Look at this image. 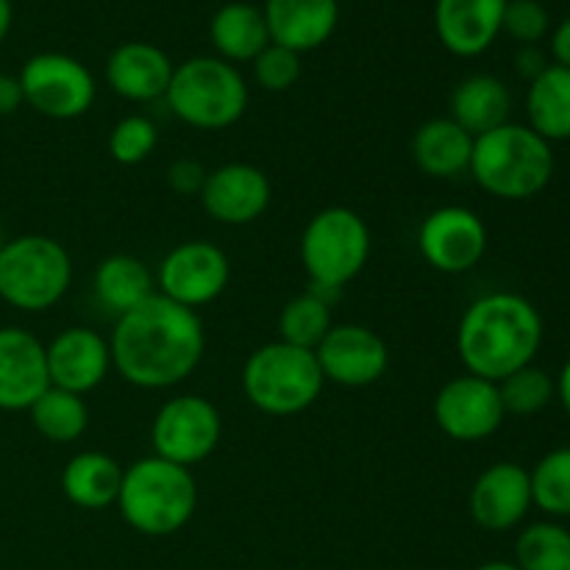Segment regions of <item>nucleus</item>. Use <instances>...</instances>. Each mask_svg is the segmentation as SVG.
<instances>
[{
    "mask_svg": "<svg viewBox=\"0 0 570 570\" xmlns=\"http://www.w3.org/2000/svg\"><path fill=\"white\" fill-rule=\"evenodd\" d=\"M271 42L295 53H309L332 39L340 22L337 0H265Z\"/></svg>",
    "mask_w": 570,
    "mask_h": 570,
    "instance_id": "nucleus-21",
    "label": "nucleus"
},
{
    "mask_svg": "<svg viewBox=\"0 0 570 570\" xmlns=\"http://www.w3.org/2000/svg\"><path fill=\"white\" fill-rule=\"evenodd\" d=\"M549 65L551 61L546 59V53L538 48V45H521V50L515 53V70L521 72L527 81H534V78H538Z\"/></svg>",
    "mask_w": 570,
    "mask_h": 570,
    "instance_id": "nucleus-37",
    "label": "nucleus"
},
{
    "mask_svg": "<svg viewBox=\"0 0 570 570\" xmlns=\"http://www.w3.org/2000/svg\"><path fill=\"white\" fill-rule=\"evenodd\" d=\"M209 39L212 48L217 50V59L234 67L254 61L271 45L265 11L245 0H232L212 14Z\"/></svg>",
    "mask_w": 570,
    "mask_h": 570,
    "instance_id": "nucleus-23",
    "label": "nucleus"
},
{
    "mask_svg": "<svg viewBox=\"0 0 570 570\" xmlns=\"http://www.w3.org/2000/svg\"><path fill=\"white\" fill-rule=\"evenodd\" d=\"M50 387L45 343L20 326L0 328V410L28 412Z\"/></svg>",
    "mask_w": 570,
    "mask_h": 570,
    "instance_id": "nucleus-18",
    "label": "nucleus"
},
{
    "mask_svg": "<svg viewBox=\"0 0 570 570\" xmlns=\"http://www.w3.org/2000/svg\"><path fill=\"white\" fill-rule=\"evenodd\" d=\"M11 22H14V6H11V0H0V45L9 37Z\"/></svg>",
    "mask_w": 570,
    "mask_h": 570,
    "instance_id": "nucleus-41",
    "label": "nucleus"
},
{
    "mask_svg": "<svg viewBox=\"0 0 570 570\" xmlns=\"http://www.w3.org/2000/svg\"><path fill=\"white\" fill-rule=\"evenodd\" d=\"M159 145V131H156L154 120L145 115H126L111 126L106 148L117 165H142Z\"/></svg>",
    "mask_w": 570,
    "mask_h": 570,
    "instance_id": "nucleus-33",
    "label": "nucleus"
},
{
    "mask_svg": "<svg viewBox=\"0 0 570 570\" xmlns=\"http://www.w3.org/2000/svg\"><path fill=\"white\" fill-rule=\"evenodd\" d=\"M122 484V468L104 451H81L70 456L61 471V493L78 510L98 512L117 504Z\"/></svg>",
    "mask_w": 570,
    "mask_h": 570,
    "instance_id": "nucleus-25",
    "label": "nucleus"
},
{
    "mask_svg": "<svg viewBox=\"0 0 570 570\" xmlns=\"http://www.w3.org/2000/svg\"><path fill=\"white\" fill-rule=\"evenodd\" d=\"M176 65L150 42H122L106 59V83L131 104H150L167 95Z\"/></svg>",
    "mask_w": 570,
    "mask_h": 570,
    "instance_id": "nucleus-20",
    "label": "nucleus"
},
{
    "mask_svg": "<svg viewBox=\"0 0 570 570\" xmlns=\"http://www.w3.org/2000/svg\"><path fill=\"white\" fill-rule=\"evenodd\" d=\"M551 17L540 0H507L501 33L521 45H538L549 33Z\"/></svg>",
    "mask_w": 570,
    "mask_h": 570,
    "instance_id": "nucleus-35",
    "label": "nucleus"
},
{
    "mask_svg": "<svg viewBox=\"0 0 570 570\" xmlns=\"http://www.w3.org/2000/svg\"><path fill=\"white\" fill-rule=\"evenodd\" d=\"M432 412L440 432L456 443H479L493 438L507 417L499 384L473 373L445 382L434 395Z\"/></svg>",
    "mask_w": 570,
    "mask_h": 570,
    "instance_id": "nucleus-13",
    "label": "nucleus"
},
{
    "mask_svg": "<svg viewBox=\"0 0 570 570\" xmlns=\"http://www.w3.org/2000/svg\"><path fill=\"white\" fill-rule=\"evenodd\" d=\"M326 379L315 351L265 343L245 360L243 390L250 406L273 417L301 415L321 399Z\"/></svg>",
    "mask_w": 570,
    "mask_h": 570,
    "instance_id": "nucleus-6",
    "label": "nucleus"
},
{
    "mask_svg": "<svg viewBox=\"0 0 570 570\" xmlns=\"http://www.w3.org/2000/svg\"><path fill=\"white\" fill-rule=\"evenodd\" d=\"M22 104H26V98H22L20 78L0 72V117L14 115Z\"/></svg>",
    "mask_w": 570,
    "mask_h": 570,
    "instance_id": "nucleus-38",
    "label": "nucleus"
},
{
    "mask_svg": "<svg viewBox=\"0 0 570 570\" xmlns=\"http://www.w3.org/2000/svg\"><path fill=\"white\" fill-rule=\"evenodd\" d=\"M250 67H254L256 83H259L265 92H287V89H293L295 83H298L301 70H304L301 53L273 42L250 61Z\"/></svg>",
    "mask_w": 570,
    "mask_h": 570,
    "instance_id": "nucleus-34",
    "label": "nucleus"
},
{
    "mask_svg": "<svg viewBox=\"0 0 570 570\" xmlns=\"http://www.w3.org/2000/svg\"><path fill=\"white\" fill-rule=\"evenodd\" d=\"M495 384H499V395L507 415H538V412H543L546 406L557 399V387L551 373L538 367L534 362L532 365L521 367V371L510 373V376L501 379V382Z\"/></svg>",
    "mask_w": 570,
    "mask_h": 570,
    "instance_id": "nucleus-32",
    "label": "nucleus"
},
{
    "mask_svg": "<svg viewBox=\"0 0 570 570\" xmlns=\"http://www.w3.org/2000/svg\"><path fill=\"white\" fill-rule=\"evenodd\" d=\"M332 304L334 295L315 287L289 298L278 315V340L295 345V348L315 351L328 334V328L334 326Z\"/></svg>",
    "mask_w": 570,
    "mask_h": 570,
    "instance_id": "nucleus-28",
    "label": "nucleus"
},
{
    "mask_svg": "<svg viewBox=\"0 0 570 570\" xmlns=\"http://www.w3.org/2000/svg\"><path fill=\"white\" fill-rule=\"evenodd\" d=\"M206 176H209V170H206L200 161L187 159V156H184V159H176L170 167H167V187H170L176 195H184V198H193V195H198L200 198V189H204Z\"/></svg>",
    "mask_w": 570,
    "mask_h": 570,
    "instance_id": "nucleus-36",
    "label": "nucleus"
},
{
    "mask_svg": "<svg viewBox=\"0 0 570 570\" xmlns=\"http://www.w3.org/2000/svg\"><path fill=\"white\" fill-rule=\"evenodd\" d=\"M92 289L100 306L120 317L156 293V276L139 256L111 254L95 267Z\"/></svg>",
    "mask_w": 570,
    "mask_h": 570,
    "instance_id": "nucleus-26",
    "label": "nucleus"
},
{
    "mask_svg": "<svg viewBox=\"0 0 570 570\" xmlns=\"http://www.w3.org/2000/svg\"><path fill=\"white\" fill-rule=\"evenodd\" d=\"M45 354H48L50 387L67 390V393H92L111 371L109 340L95 328H65L45 345Z\"/></svg>",
    "mask_w": 570,
    "mask_h": 570,
    "instance_id": "nucleus-17",
    "label": "nucleus"
},
{
    "mask_svg": "<svg viewBox=\"0 0 570 570\" xmlns=\"http://www.w3.org/2000/svg\"><path fill=\"white\" fill-rule=\"evenodd\" d=\"M165 100L187 126L198 131H223L243 120L248 109V83L228 61L195 56L176 65Z\"/></svg>",
    "mask_w": 570,
    "mask_h": 570,
    "instance_id": "nucleus-5",
    "label": "nucleus"
},
{
    "mask_svg": "<svg viewBox=\"0 0 570 570\" xmlns=\"http://www.w3.org/2000/svg\"><path fill=\"white\" fill-rule=\"evenodd\" d=\"M117 510L122 521L145 538H170L193 521L198 484L189 468L150 454L122 468Z\"/></svg>",
    "mask_w": 570,
    "mask_h": 570,
    "instance_id": "nucleus-3",
    "label": "nucleus"
},
{
    "mask_svg": "<svg viewBox=\"0 0 570 570\" xmlns=\"http://www.w3.org/2000/svg\"><path fill=\"white\" fill-rule=\"evenodd\" d=\"M507 0H438L434 31L440 45L460 59L484 53L499 39Z\"/></svg>",
    "mask_w": 570,
    "mask_h": 570,
    "instance_id": "nucleus-19",
    "label": "nucleus"
},
{
    "mask_svg": "<svg viewBox=\"0 0 570 570\" xmlns=\"http://www.w3.org/2000/svg\"><path fill=\"white\" fill-rule=\"evenodd\" d=\"M72 284V259L59 239L22 234L0 250V301L20 312H48Z\"/></svg>",
    "mask_w": 570,
    "mask_h": 570,
    "instance_id": "nucleus-8",
    "label": "nucleus"
},
{
    "mask_svg": "<svg viewBox=\"0 0 570 570\" xmlns=\"http://www.w3.org/2000/svg\"><path fill=\"white\" fill-rule=\"evenodd\" d=\"M543 345V317L518 293H488L473 301L456 328V354L465 373L501 382L532 365Z\"/></svg>",
    "mask_w": 570,
    "mask_h": 570,
    "instance_id": "nucleus-2",
    "label": "nucleus"
},
{
    "mask_svg": "<svg viewBox=\"0 0 570 570\" xmlns=\"http://www.w3.org/2000/svg\"><path fill=\"white\" fill-rule=\"evenodd\" d=\"M31 426L42 434L48 443H76L83 438L89 426V410L83 395L67 393V390L48 387L28 410Z\"/></svg>",
    "mask_w": 570,
    "mask_h": 570,
    "instance_id": "nucleus-29",
    "label": "nucleus"
},
{
    "mask_svg": "<svg viewBox=\"0 0 570 570\" xmlns=\"http://www.w3.org/2000/svg\"><path fill=\"white\" fill-rule=\"evenodd\" d=\"M3 245H6V232H3V226H0V250H3Z\"/></svg>",
    "mask_w": 570,
    "mask_h": 570,
    "instance_id": "nucleus-43",
    "label": "nucleus"
},
{
    "mask_svg": "<svg viewBox=\"0 0 570 570\" xmlns=\"http://www.w3.org/2000/svg\"><path fill=\"white\" fill-rule=\"evenodd\" d=\"M271 200V178L250 161H228L209 170L200 189L204 212L223 226H250L265 215Z\"/></svg>",
    "mask_w": 570,
    "mask_h": 570,
    "instance_id": "nucleus-15",
    "label": "nucleus"
},
{
    "mask_svg": "<svg viewBox=\"0 0 570 570\" xmlns=\"http://www.w3.org/2000/svg\"><path fill=\"white\" fill-rule=\"evenodd\" d=\"M521 570H570V529L557 521L529 523L515 540Z\"/></svg>",
    "mask_w": 570,
    "mask_h": 570,
    "instance_id": "nucleus-30",
    "label": "nucleus"
},
{
    "mask_svg": "<svg viewBox=\"0 0 570 570\" xmlns=\"http://www.w3.org/2000/svg\"><path fill=\"white\" fill-rule=\"evenodd\" d=\"M228 278H232V262L226 250L209 239H187L159 262L156 293L198 312L200 306L226 293Z\"/></svg>",
    "mask_w": 570,
    "mask_h": 570,
    "instance_id": "nucleus-11",
    "label": "nucleus"
},
{
    "mask_svg": "<svg viewBox=\"0 0 570 570\" xmlns=\"http://www.w3.org/2000/svg\"><path fill=\"white\" fill-rule=\"evenodd\" d=\"M473 139L476 137H471L451 117H432L412 134V161H415L423 176L449 181V178L471 170Z\"/></svg>",
    "mask_w": 570,
    "mask_h": 570,
    "instance_id": "nucleus-22",
    "label": "nucleus"
},
{
    "mask_svg": "<svg viewBox=\"0 0 570 570\" xmlns=\"http://www.w3.org/2000/svg\"><path fill=\"white\" fill-rule=\"evenodd\" d=\"M371 250V228L348 206H326L301 234V265L312 287L328 295H337L365 271Z\"/></svg>",
    "mask_w": 570,
    "mask_h": 570,
    "instance_id": "nucleus-7",
    "label": "nucleus"
},
{
    "mask_svg": "<svg viewBox=\"0 0 570 570\" xmlns=\"http://www.w3.org/2000/svg\"><path fill=\"white\" fill-rule=\"evenodd\" d=\"M315 356L326 382L351 390L371 387L390 367L387 343L362 323H340L328 328Z\"/></svg>",
    "mask_w": 570,
    "mask_h": 570,
    "instance_id": "nucleus-14",
    "label": "nucleus"
},
{
    "mask_svg": "<svg viewBox=\"0 0 570 570\" xmlns=\"http://www.w3.org/2000/svg\"><path fill=\"white\" fill-rule=\"evenodd\" d=\"M473 570H521L515 562H504V560H493V562H484V566L473 568Z\"/></svg>",
    "mask_w": 570,
    "mask_h": 570,
    "instance_id": "nucleus-42",
    "label": "nucleus"
},
{
    "mask_svg": "<svg viewBox=\"0 0 570 570\" xmlns=\"http://www.w3.org/2000/svg\"><path fill=\"white\" fill-rule=\"evenodd\" d=\"M111 367L139 390H170L198 371L206 351L204 321L195 309L154 293L115 321Z\"/></svg>",
    "mask_w": 570,
    "mask_h": 570,
    "instance_id": "nucleus-1",
    "label": "nucleus"
},
{
    "mask_svg": "<svg viewBox=\"0 0 570 570\" xmlns=\"http://www.w3.org/2000/svg\"><path fill=\"white\" fill-rule=\"evenodd\" d=\"M417 250L429 267L460 276L488 254V226L468 206H440L421 220Z\"/></svg>",
    "mask_w": 570,
    "mask_h": 570,
    "instance_id": "nucleus-12",
    "label": "nucleus"
},
{
    "mask_svg": "<svg viewBox=\"0 0 570 570\" xmlns=\"http://www.w3.org/2000/svg\"><path fill=\"white\" fill-rule=\"evenodd\" d=\"M551 56H554V65L570 70V17H566L551 33Z\"/></svg>",
    "mask_w": 570,
    "mask_h": 570,
    "instance_id": "nucleus-39",
    "label": "nucleus"
},
{
    "mask_svg": "<svg viewBox=\"0 0 570 570\" xmlns=\"http://www.w3.org/2000/svg\"><path fill=\"white\" fill-rule=\"evenodd\" d=\"M554 387H557V399H560L562 410L570 415V360L562 365L560 376L554 379Z\"/></svg>",
    "mask_w": 570,
    "mask_h": 570,
    "instance_id": "nucleus-40",
    "label": "nucleus"
},
{
    "mask_svg": "<svg viewBox=\"0 0 570 570\" xmlns=\"http://www.w3.org/2000/svg\"><path fill=\"white\" fill-rule=\"evenodd\" d=\"M223 417L204 395H173L159 406L150 423L154 454L193 471V465L209 460L220 445Z\"/></svg>",
    "mask_w": 570,
    "mask_h": 570,
    "instance_id": "nucleus-9",
    "label": "nucleus"
},
{
    "mask_svg": "<svg viewBox=\"0 0 570 570\" xmlns=\"http://www.w3.org/2000/svg\"><path fill=\"white\" fill-rule=\"evenodd\" d=\"M527 126L538 131L546 142H568L570 139V70L549 65L527 92Z\"/></svg>",
    "mask_w": 570,
    "mask_h": 570,
    "instance_id": "nucleus-27",
    "label": "nucleus"
},
{
    "mask_svg": "<svg viewBox=\"0 0 570 570\" xmlns=\"http://www.w3.org/2000/svg\"><path fill=\"white\" fill-rule=\"evenodd\" d=\"M512 95L499 76L476 72L462 78L451 92V120L460 122L471 137L493 131L510 122Z\"/></svg>",
    "mask_w": 570,
    "mask_h": 570,
    "instance_id": "nucleus-24",
    "label": "nucleus"
},
{
    "mask_svg": "<svg viewBox=\"0 0 570 570\" xmlns=\"http://www.w3.org/2000/svg\"><path fill=\"white\" fill-rule=\"evenodd\" d=\"M473 181L501 200H529L549 187L554 150L523 122H504L473 139Z\"/></svg>",
    "mask_w": 570,
    "mask_h": 570,
    "instance_id": "nucleus-4",
    "label": "nucleus"
},
{
    "mask_svg": "<svg viewBox=\"0 0 570 570\" xmlns=\"http://www.w3.org/2000/svg\"><path fill=\"white\" fill-rule=\"evenodd\" d=\"M471 518L484 532H510L527 521L532 510L529 471L518 462H493L471 488Z\"/></svg>",
    "mask_w": 570,
    "mask_h": 570,
    "instance_id": "nucleus-16",
    "label": "nucleus"
},
{
    "mask_svg": "<svg viewBox=\"0 0 570 570\" xmlns=\"http://www.w3.org/2000/svg\"><path fill=\"white\" fill-rule=\"evenodd\" d=\"M22 98L50 120H76L83 117L95 104V78L76 56L45 50L31 56L20 70Z\"/></svg>",
    "mask_w": 570,
    "mask_h": 570,
    "instance_id": "nucleus-10",
    "label": "nucleus"
},
{
    "mask_svg": "<svg viewBox=\"0 0 570 570\" xmlns=\"http://www.w3.org/2000/svg\"><path fill=\"white\" fill-rule=\"evenodd\" d=\"M532 504L549 518H570V445L549 451L529 471Z\"/></svg>",
    "mask_w": 570,
    "mask_h": 570,
    "instance_id": "nucleus-31",
    "label": "nucleus"
}]
</instances>
